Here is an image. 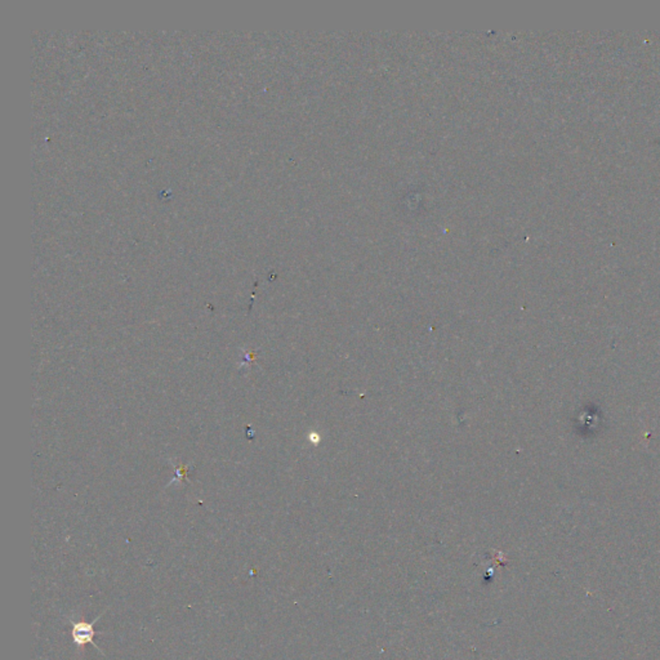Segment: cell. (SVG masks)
Returning <instances> with one entry per match:
<instances>
[{
	"instance_id": "6da1fadb",
	"label": "cell",
	"mask_w": 660,
	"mask_h": 660,
	"mask_svg": "<svg viewBox=\"0 0 660 660\" xmlns=\"http://www.w3.org/2000/svg\"><path fill=\"white\" fill-rule=\"evenodd\" d=\"M99 616L97 619H94L93 622H84V620H81V622H74V623H72V641H74L75 645L84 646V645H87V643H90V645H93L97 650H99V646L93 641V640H94V636L101 634H97V632L94 631V628H93L94 625L99 622ZM99 652H101V650H99Z\"/></svg>"
}]
</instances>
